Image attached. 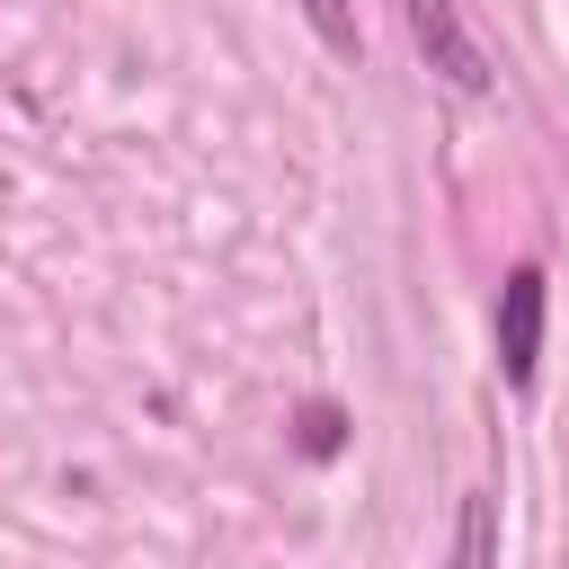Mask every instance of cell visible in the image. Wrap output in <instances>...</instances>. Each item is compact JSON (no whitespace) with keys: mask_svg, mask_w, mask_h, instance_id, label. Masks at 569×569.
<instances>
[{"mask_svg":"<svg viewBox=\"0 0 569 569\" xmlns=\"http://www.w3.org/2000/svg\"><path fill=\"white\" fill-rule=\"evenodd\" d=\"M542 311H551V276H542L533 258H516L507 284H498V311H489L507 391H533V373H542Z\"/></svg>","mask_w":569,"mask_h":569,"instance_id":"1","label":"cell"},{"mask_svg":"<svg viewBox=\"0 0 569 569\" xmlns=\"http://www.w3.org/2000/svg\"><path fill=\"white\" fill-rule=\"evenodd\" d=\"M400 18H409L418 62H427L453 98H489V89H498V71H489V53L471 44V27H462V9H453V0H400Z\"/></svg>","mask_w":569,"mask_h":569,"instance_id":"2","label":"cell"},{"mask_svg":"<svg viewBox=\"0 0 569 569\" xmlns=\"http://www.w3.org/2000/svg\"><path fill=\"white\" fill-rule=\"evenodd\" d=\"M453 569H498V489H462V516H453Z\"/></svg>","mask_w":569,"mask_h":569,"instance_id":"3","label":"cell"},{"mask_svg":"<svg viewBox=\"0 0 569 569\" xmlns=\"http://www.w3.org/2000/svg\"><path fill=\"white\" fill-rule=\"evenodd\" d=\"M293 445H302L311 462H338V445H347V409H338V400H302V409H293Z\"/></svg>","mask_w":569,"mask_h":569,"instance_id":"4","label":"cell"},{"mask_svg":"<svg viewBox=\"0 0 569 569\" xmlns=\"http://www.w3.org/2000/svg\"><path fill=\"white\" fill-rule=\"evenodd\" d=\"M302 18H311V36H320L338 62H356V53H365V27H356V9H347V0H302Z\"/></svg>","mask_w":569,"mask_h":569,"instance_id":"5","label":"cell"}]
</instances>
